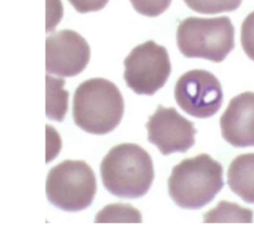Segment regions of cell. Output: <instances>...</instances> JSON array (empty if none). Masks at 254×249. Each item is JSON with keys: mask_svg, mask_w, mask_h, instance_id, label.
<instances>
[{"mask_svg": "<svg viewBox=\"0 0 254 249\" xmlns=\"http://www.w3.org/2000/svg\"><path fill=\"white\" fill-rule=\"evenodd\" d=\"M103 186L115 196L141 197L154 180L151 156L137 144L122 143L113 147L100 164Z\"/></svg>", "mask_w": 254, "mask_h": 249, "instance_id": "obj_1", "label": "cell"}, {"mask_svg": "<svg viewBox=\"0 0 254 249\" xmlns=\"http://www.w3.org/2000/svg\"><path fill=\"white\" fill-rule=\"evenodd\" d=\"M124 100L118 87L111 81L95 77L80 83L73 95L74 123L87 133L103 135L120 123Z\"/></svg>", "mask_w": 254, "mask_h": 249, "instance_id": "obj_2", "label": "cell"}, {"mask_svg": "<svg viewBox=\"0 0 254 249\" xmlns=\"http://www.w3.org/2000/svg\"><path fill=\"white\" fill-rule=\"evenodd\" d=\"M222 187V166L206 154L184 159L173 168L168 181L170 196L186 209L206 205Z\"/></svg>", "mask_w": 254, "mask_h": 249, "instance_id": "obj_3", "label": "cell"}, {"mask_svg": "<svg viewBox=\"0 0 254 249\" xmlns=\"http://www.w3.org/2000/svg\"><path fill=\"white\" fill-rule=\"evenodd\" d=\"M177 45L187 58L220 62L234 48V27L227 16L188 17L178 26Z\"/></svg>", "mask_w": 254, "mask_h": 249, "instance_id": "obj_4", "label": "cell"}, {"mask_svg": "<svg viewBox=\"0 0 254 249\" xmlns=\"http://www.w3.org/2000/svg\"><path fill=\"white\" fill-rule=\"evenodd\" d=\"M96 192L92 169L81 160H65L53 167L47 177L46 193L49 201L65 211L88 207Z\"/></svg>", "mask_w": 254, "mask_h": 249, "instance_id": "obj_5", "label": "cell"}, {"mask_svg": "<svg viewBox=\"0 0 254 249\" xmlns=\"http://www.w3.org/2000/svg\"><path fill=\"white\" fill-rule=\"evenodd\" d=\"M123 77L137 94L153 95L163 87L171 73V62L165 47L150 40L135 47L124 60Z\"/></svg>", "mask_w": 254, "mask_h": 249, "instance_id": "obj_6", "label": "cell"}, {"mask_svg": "<svg viewBox=\"0 0 254 249\" xmlns=\"http://www.w3.org/2000/svg\"><path fill=\"white\" fill-rule=\"evenodd\" d=\"M175 99L189 115L208 118L220 109L223 93L214 74L204 69H191L178 79L175 85Z\"/></svg>", "mask_w": 254, "mask_h": 249, "instance_id": "obj_7", "label": "cell"}, {"mask_svg": "<svg viewBox=\"0 0 254 249\" xmlns=\"http://www.w3.org/2000/svg\"><path fill=\"white\" fill-rule=\"evenodd\" d=\"M148 141L163 155L185 153L194 144L196 129L193 123L182 116L175 108L159 105L146 123Z\"/></svg>", "mask_w": 254, "mask_h": 249, "instance_id": "obj_8", "label": "cell"}, {"mask_svg": "<svg viewBox=\"0 0 254 249\" xmlns=\"http://www.w3.org/2000/svg\"><path fill=\"white\" fill-rule=\"evenodd\" d=\"M90 49L78 33L61 30L46 39V70L60 76H74L87 65Z\"/></svg>", "mask_w": 254, "mask_h": 249, "instance_id": "obj_9", "label": "cell"}, {"mask_svg": "<svg viewBox=\"0 0 254 249\" xmlns=\"http://www.w3.org/2000/svg\"><path fill=\"white\" fill-rule=\"evenodd\" d=\"M223 139L238 148L254 146V92L234 96L220 117Z\"/></svg>", "mask_w": 254, "mask_h": 249, "instance_id": "obj_10", "label": "cell"}, {"mask_svg": "<svg viewBox=\"0 0 254 249\" xmlns=\"http://www.w3.org/2000/svg\"><path fill=\"white\" fill-rule=\"evenodd\" d=\"M227 184L247 203H254V153L237 156L229 165Z\"/></svg>", "mask_w": 254, "mask_h": 249, "instance_id": "obj_11", "label": "cell"}, {"mask_svg": "<svg viewBox=\"0 0 254 249\" xmlns=\"http://www.w3.org/2000/svg\"><path fill=\"white\" fill-rule=\"evenodd\" d=\"M46 85V115L52 120L61 122L67 111L68 91L64 89V80L47 74Z\"/></svg>", "mask_w": 254, "mask_h": 249, "instance_id": "obj_12", "label": "cell"}, {"mask_svg": "<svg viewBox=\"0 0 254 249\" xmlns=\"http://www.w3.org/2000/svg\"><path fill=\"white\" fill-rule=\"evenodd\" d=\"M253 221V211L240 206L237 203L221 200L216 207L210 209L203 215L204 223L211 222H244Z\"/></svg>", "mask_w": 254, "mask_h": 249, "instance_id": "obj_13", "label": "cell"}, {"mask_svg": "<svg viewBox=\"0 0 254 249\" xmlns=\"http://www.w3.org/2000/svg\"><path fill=\"white\" fill-rule=\"evenodd\" d=\"M95 222H142L141 213L130 204L114 203L108 204L101 209Z\"/></svg>", "mask_w": 254, "mask_h": 249, "instance_id": "obj_14", "label": "cell"}, {"mask_svg": "<svg viewBox=\"0 0 254 249\" xmlns=\"http://www.w3.org/2000/svg\"><path fill=\"white\" fill-rule=\"evenodd\" d=\"M193 11L201 14H217L236 10L242 0H184Z\"/></svg>", "mask_w": 254, "mask_h": 249, "instance_id": "obj_15", "label": "cell"}, {"mask_svg": "<svg viewBox=\"0 0 254 249\" xmlns=\"http://www.w3.org/2000/svg\"><path fill=\"white\" fill-rule=\"evenodd\" d=\"M240 41L247 57L254 61V11L249 13L242 22Z\"/></svg>", "mask_w": 254, "mask_h": 249, "instance_id": "obj_16", "label": "cell"}, {"mask_svg": "<svg viewBox=\"0 0 254 249\" xmlns=\"http://www.w3.org/2000/svg\"><path fill=\"white\" fill-rule=\"evenodd\" d=\"M134 9L145 16L156 17L167 10L172 0H130Z\"/></svg>", "mask_w": 254, "mask_h": 249, "instance_id": "obj_17", "label": "cell"}, {"mask_svg": "<svg viewBox=\"0 0 254 249\" xmlns=\"http://www.w3.org/2000/svg\"><path fill=\"white\" fill-rule=\"evenodd\" d=\"M77 12L86 13L102 9L108 0H68Z\"/></svg>", "mask_w": 254, "mask_h": 249, "instance_id": "obj_18", "label": "cell"}]
</instances>
